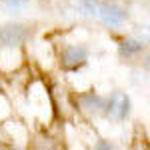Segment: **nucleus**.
I'll return each mask as SVG.
<instances>
[{
	"instance_id": "7ed1b4c3",
	"label": "nucleus",
	"mask_w": 150,
	"mask_h": 150,
	"mask_svg": "<svg viewBox=\"0 0 150 150\" xmlns=\"http://www.w3.org/2000/svg\"><path fill=\"white\" fill-rule=\"evenodd\" d=\"M26 36H28V30L24 28L22 24H4V26H0V42L4 44V46H18L20 42L26 40Z\"/></svg>"
},
{
	"instance_id": "9d476101",
	"label": "nucleus",
	"mask_w": 150,
	"mask_h": 150,
	"mask_svg": "<svg viewBox=\"0 0 150 150\" xmlns=\"http://www.w3.org/2000/svg\"><path fill=\"white\" fill-rule=\"evenodd\" d=\"M0 150H12V148H8V146H4V144H0Z\"/></svg>"
},
{
	"instance_id": "39448f33",
	"label": "nucleus",
	"mask_w": 150,
	"mask_h": 150,
	"mask_svg": "<svg viewBox=\"0 0 150 150\" xmlns=\"http://www.w3.org/2000/svg\"><path fill=\"white\" fill-rule=\"evenodd\" d=\"M82 108H84L86 112H90V114H98L104 108V98L98 96V94H94V92L84 94V96H82Z\"/></svg>"
},
{
	"instance_id": "20e7f679",
	"label": "nucleus",
	"mask_w": 150,
	"mask_h": 150,
	"mask_svg": "<svg viewBox=\"0 0 150 150\" xmlns=\"http://www.w3.org/2000/svg\"><path fill=\"white\" fill-rule=\"evenodd\" d=\"M86 58H88V50L84 46L70 44L62 52V66H66V68H78V66H82L86 62Z\"/></svg>"
},
{
	"instance_id": "0eeeda50",
	"label": "nucleus",
	"mask_w": 150,
	"mask_h": 150,
	"mask_svg": "<svg viewBox=\"0 0 150 150\" xmlns=\"http://www.w3.org/2000/svg\"><path fill=\"white\" fill-rule=\"evenodd\" d=\"M78 4H80V8L86 14H96V4H94V0H76Z\"/></svg>"
},
{
	"instance_id": "9b49d317",
	"label": "nucleus",
	"mask_w": 150,
	"mask_h": 150,
	"mask_svg": "<svg viewBox=\"0 0 150 150\" xmlns=\"http://www.w3.org/2000/svg\"><path fill=\"white\" fill-rule=\"evenodd\" d=\"M46 150H56V148H46Z\"/></svg>"
},
{
	"instance_id": "6e6552de",
	"label": "nucleus",
	"mask_w": 150,
	"mask_h": 150,
	"mask_svg": "<svg viewBox=\"0 0 150 150\" xmlns=\"http://www.w3.org/2000/svg\"><path fill=\"white\" fill-rule=\"evenodd\" d=\"M94 150H114V146L108 142V140H98L94 144Z\"/></svg>"
},
{
	"instance_id": "423d86ee",
	"label": "nucleus",
	"mask_w": 150,
	"mask_h": 150,
	"mask_svg": "<svg viewBox=\"0 0 150 150\" xmlns=\"http://www.w3.org/2000/svg\"><path fill=\"white\" fill-rule=\"evenodd\" d=\"M118 50H120L122 56H130V54H136V52L142 50V42L140 40H134V38H126V40L120 42Z\"/></svg>"
},
{
	"instance_id": "1a4fd4ad",
	"label": "nucleus",
	"mask_w": 150,
	"mask_h": 150,
	"mask_svg": "<svg viewBox=\"0 0 150 150\" xmlns=\"http://www.w3.org/2000/svg\"><path fill=\"white\" fill-rule=\"evenodd\" d=\"M26 2H28V0H6V6H8V8H14V10H16V8L24 6Z\"/></svg>"
},
{
	"instance_id": "f257e3e1",
	"label": "nucleus",
	"mask_w": 150,
	"mask_h": 150,
	"mask_svg": "<svg viewBox=\"0 0 150 150\" xmlns=\"http://www.w3.org/2000/svg\"><path fill=\"white\" fill-rule=\"evenodd\" d=\"M96 14L100 16V20L104 24H110V26H118L126 20V10L114 2H102L96 8Z\"/></svg>"
},
{
	"instance_id": "f03ea898",
	"label": "nucleus",
	"mask_w": 150,
	"mask_h": 150,
	"mask_svg": "<svg viewBox=\"0 0 150 150\" xmlns=\"http://www.w3.org/2000/svg\"><path fill=\"white\" fill-rule=\"evenodd\" d=\"M106 112H108V116H112L114 120H124L130 114V98L124 92H114L108 98Z\"/></svg>"
}]
</instances>
